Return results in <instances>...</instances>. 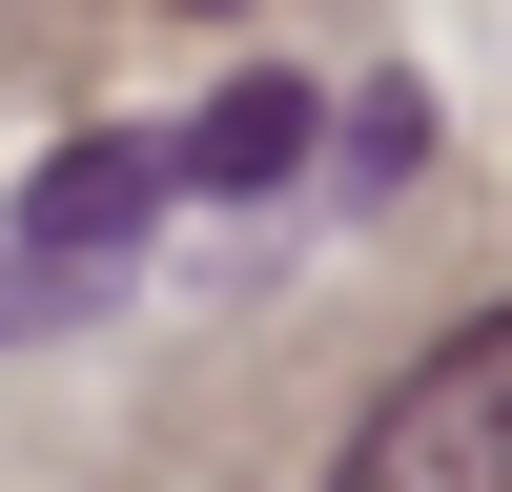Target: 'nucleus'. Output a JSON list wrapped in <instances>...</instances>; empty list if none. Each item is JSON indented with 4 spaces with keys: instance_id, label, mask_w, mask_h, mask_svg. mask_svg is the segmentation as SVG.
Returning <instances> with one entry per match:
<instances>
[{
    "instance_id": "1",
    "label": "nucleus",
    "mask_w": 512,
    "mask_h": 492,
    "mask_svg": "<svg viewBox=\"0 0 512 492\" xmlns=\"http://www.w3.org/2000/svg\"><path fill=\"white\" fill-rule=\"evenodd\" d=\"M328 492H512V308L451 328V349L349 431V472H328Z\"/></svg>"
},
{
    "instance_id": "2",
    "label": "nucleus",
    "mask_w": 512,
    "mask_h": 492,
    "mask_svg": "<svg viewBox=\"0 0 512 492\" xmlns=\"http://www.w3.org/2000/svg\"><path fill=\"white\" fill-rule=\"evenodd\" d=\"M164 185H185V144H144V123H103V144H62V164L21 185V246H103V267H123Z\"/></svg>"
},
{
    "instance_id": "3",
    "label": "nucleus",
    "mask_w": 512,
    "mask_h": 492,
    "mask_svg": "<svg viewBox=\"0 0 512 492\" xmlns=\"http://www.w3.org/2000/svg\"><path fill=\"white\" fill-rule=\"evenodd\" d=\"M308 144H328V123H308V82H226V103L185 123V205H267Z\"/></svg>"
},
{
    "instance_id": "4",
    "label": "nucleus",
    "mask_w": 512,
    "mask_h": 492,
    "mask_svg": "<svg viewBox=\"0 0 512 492\" xmlns=\"http://www.w3.org/2000/svg\"><path fill=\"white\" fill-rule=\"evenodd\" d=\"M103 246H0V349H41V328H82V308H103Z\"/></svg>"
}]
</instances>
